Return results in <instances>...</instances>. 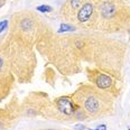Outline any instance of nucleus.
Instances as JSON below:
<instances>
[{"label":"nucleus","instance_id":"obj_7","mask_svg":"<svg viewBox=\"0 0 130 130\" xmlns=\"http://www.w3.org/2000/svg\"><path fill=\"white\" fill-rule=\"evenodd\" d=\"M72 30H74V27L73 26H70V25H62L61 26V29H59V32L61 31H72Z\"/></svg>","mask_w":130,"mask_h":130},{"label":"nucleus","instance_id":"obj_11","mask_svg":"<svg viewBox=\"0 0 130 130\" xmlns=\"http://www.w3.org/2000/svg\"><path fill=\"white\" fill-rule=\"evenodd\" d=\"M1 66H2V58L0 57V69H1Z\"/></svg>","mask_w":130,"mask_h":130},{"label":"nucleus","instance_id":"obj_3","mask_svg":"<svg viewBox=\"0 0 130 130\" xmlns=\"http://www.w3.org/2000/svg\"><path fill=\"white\" fill-rule=\"evenodd\" d=\"M117 9H116V6L110 1H105L102 4V6L100 7V13L102 15L103 18H110L112 17L116 13Z\"/></svg>","mask_w":130,"mask_h":130},{"label":"nucleus","instance_id":"obj_10","mask_svg":"<svg viewBox=\"0 0 130 130\" xmlns=\"http://www.w3.org/2000/svg\"><path fill=\"white\" fill-rule=\"evenodd\" d=\"M84 129V126H82V124H77L76 126V130H82Z\"/></svg>","mask_w":130,"mask_h":130},{"label":"nucleus","instance_id":"obj_8","mask_svg":"<svg viewBox=\"0 0 130 130\" xmlns=\"http://www.w3.org/2000/svg\"><path fill=\"white\" fill-rule=\"evenodd\" d=\"M82 5V0H71V6L74 9H77Z\"/></svg>","mask_w":130,"mask_h":130},{"label":"nucleus","instance_id":"obj_12","mask_svg":"<svg viewBox=\"0 0 130 130\" xmlns=\"http://www.w3.org/2000/svg\"><path fill=\"white\" fill-rule=\"evenodd\" d=\"M1 127H2V123H1V122H0V128H1Z\"/></svg>","mask_w":130,"mask_h":130},{"label":"nucleus","instance_id":"obj_4","mask_svg":"<svg viewBox=\"0 0 130 130\" xmlns=\"http://www.w3.org/2000/svg\"><path fill=\"white\" fill-rule=\"evenodd\" d=\"M84 107H85V110L88 111V112L92 113V115H94V113H96L98 111H99V100L95 99L94 96H90L86 99L85 103H84Z\"/></svg>","mask_w":130,"mask_h":130},{"label":"nucleus","instance_id":"obj_5","mask_svg":"<svg viewBox=\"0 0 130 130\" xmlns=\"http://www.w3.org/2000/svg\"><path fill=\"white\" fill-rule=\"evenodd\" d=\"M96 84L101 89H108L111 84H112V80H111L109 76H107V75L101 74L96 78Z\"/></svg>","mask_w":130,"mask_h":130},{"label":"nucleus","instance_id":"obj_9","mask_svg":"<svg viewBox=\"0 0 130 130\" xmlns=\"http://www.w3.org/2000/svg\"><path fill=\"white\" fill-rule=\"evenodd\" d=\"M7 25H8V21L7 20H2L1 23H0V32L7 28Z\"/></svg>","mask_w":130,"mask_h":130},{"label":"nucleus","instance_id":"obj_1","mask_svg":"<svg viewBox=\"0 0 130 130\" xmlns=\"http://www.w3.org/2000/svg\"><path fill=\"white\" fill-rule=\"evenodd\" d=\"M92 13H93V5L90 4V2H86V4L83 5V6L81 7V9L78 10L77 20L80 21V23H85V21H88L90 19Z\"/></svg>","mask_w":130,"mask_h":130},{"label":"nucleus","instance_id":"obj_2","mask_svg":"<svg viewBox=\"0 0 130 130\" xmlns=\"http://www.w3.org/2000/svg\"><path fill=\"white\" fill-rule=\"evenodd\" d=\"M57 108L61 112L65 113V115H72L74 112V107H73L72 102L67 98H62V99L58 100Z\"/></svg>","mask_w":130,"mask_h":130},{"label":"nucleus","instance_id":"obj_6","mask_svg":"<svg viewBox=\"0 0 130 130\" xmlns=\"http://www.w3.org/2000/svg\"><path fill=\"white\" fill-rule=\"evenodd\" d=\"M37 10L40 11V12H50V11H52V7L46 6V5H43V6L37 7Z\"/></svg>","mask_w":130,"mask_h":130}]
</instances>
